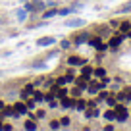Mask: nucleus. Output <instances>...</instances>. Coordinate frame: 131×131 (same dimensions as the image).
<instances>
[{
    "instance_id": "38",
    "label": "nucleus",
    "mask_w": 131,
    "mask_h": 131,
    "mask_svg": "<svg viewBox=\"0 0 131 131\" xmlns=\"http://www.w3.org/2000/svg\"><path fill=\"white\" fill-rule=\"evenodd\" d=\"M104 131H114V125H110V123H108V125L104 127Z\"/></svg>"
},
{
    "instance_id": "18",
    "label": "nucleus",
    "mask_w": 131,
    "mask_h": 131,
    "mask_svg": "<svg viewBox=\"0 0 131 131\" xmlns=\"http://www.w3.org/2000/svg\"><path fill=\"white\" fill-rule=\"evenodd\" d=\"M119 31L122 33H129L131 31V21H122V23H119Z\"/></svg>"
},
{
    "instance_id": "40",
    "label": "nucleus",
    "mask_w": 131,
    "mask_h": 131,
    "mask_svg": "<svg viewBox=\"0 0 131 131\" xmlns=\"http://www.w3.org/2000/svg\"><path fill=\"white\" fill-rule=\"evenodd\" d=\"M2 127H4V123H2V122H0V131H2Z\"/></svg>"
},
{
    "instance_id": "17",
    "label": "nucleus",
    "mask_w": 131,
    "mask_h": 131,
    "mask_svg": "<svg viewBox=\"0 0 131 131\" xmlns=\"http://www.w3.org/2000/svg\"><path fill=\"white\" fill-rule=\"evenodd\" d=\"M93 68H91V66H83V70H81V75H83V77H87V79H89L91 77V75H93Z\"/></svg>"
},
{
    "instance_id": "34",
    "label": "nucleus",
    "mask_w": 131,
    "mask_h": 131,
    "mask_svg": "<svg viewBox=\"0 0 131 131\" xmlns=\"http://www.w3.org/2000/svg\"><path fill=\"white\" fill-rule=\"evenodd\" d=\"M62 123L60 122H50V127H52V129H58V127H60Z\"/></svg>"
},
{
    "instance_id": "25",
    "label": "nucleus",
    "mask_w": 131,
    "mask_h": 131,
    "mask_svg": "<svg viewBox=\"0 0 131 131\" xmlns=\"http://www.w3.org/2000/svg\"><path fill=\"white\" fill-rule=\"evenodd\" d=\"M106 102H108V106H110V108H116V96H114V94H108Z\"/></svg>"
},
{
    "instance_id": "37",
    "label": "nucleus",
    "mask_w": 131,
    "mask_h": 131,
    "mask_svg": "<svg viewBox=\"0 0 131 131\" xmlns=\"http://www.w3.org/2000/svg\"><path fill=\"white\" fill-rule=\"evenodd\" d=\"M110 25H112V27H119V23H118V19H112V21H110Z\"/></svg>"
},
{
    "instance_id": "5",
    "label": "nucleus",
    "mask_w": 131,
    "mask_h": 131,
    "mask_svg": "<svg viewBox=\"0 0 131 131\" xmlns=\"http://www.w3.org/2000/svg\"><path fill=\"white\" fill-rule=\"evenodd\" d=\"M71 81H73V75H71V73H68V75H62V77H58L54 83H56L58 87H66L68 83H71Z\"/></svg>"
},
{
    "instance_id": "4",
    "label": "nucleus",
    "mask_w": 131,
    "mask_h": 131,
    "mask_svg": "<svg viewBox=\"0 0 131 131\" xmlns=\"http://www.w3.org/2000/svg\"><path fill=\"white\" fill-rule=\"evenodd\" d=\"M89 37H91V35H89V33H85V31H83V33H77V35L73 37V45H83V42H89Z\"/></svg>"
},
{
    "instance_id": "21",
    "label": "nucleus",
    "mask_w": 131,
    "mask_h": 131,
    "mask_svg": "<svg viewBox=\"0 0 131 131\" xmlns=\"http://www.w3.org/2000/svg\"><path fill=\"white\" fill-rule=\"evenodd\" d=\"M56 96L60 98V100H62V98H66V96H68V89H64V87H58V91H56Z\"/></svg>"
},
{
    "instance_id": "15",
    "label": "nucleus",
    "mask_w": 131,
    "mask_h": 131,
    "mask_svg": "<svg viewBox=\"0 0 131 131\" xmlns=\"http://www.w3.org/2000/svg\"><path fill=\"white\" fill-rule=\"evenodd\" d=\"M104 118H106V122H114L116 119V108H108L104 112Z\"/></svg>"
},
{
    "instance_id": "26",
    "label": "nucleus",
    "mask_w": 131,
    "mask_h": 131,
    "mask_svg": "<svg viewBox=\"0 0 131 131\" xmlns=\"http://www.w3.org/2000/svg\"><path fill=\"white\" fill-rule=\"evenodd\" d=\"M45 116H46V112H45V110H37L35 114H31V118H33V119H35V118L41 119V118H45Z\"/></svg>"
},
{
    "instance_id": "35",
    "label": "nucleus",
    "mask_w": 131,
    "mask_h": 131,
    "mask_svg": "<svg viewBox=\"0 0 131 131\" xmlns=\"http://www.w3.org/2000/svg\"><path fill=\"white\" fill-rule=\"evenodd\" d=\"M35 104H37L35 100H29V102H27V110H29V108H35Z\"/></svg>"
},
{
    "instance_id": "19",
    "label": "nucleus",
    "mask_w": 131,
    "mask_h": 131,
    "mask_svg": "<svg viewBox=\"0 0 131 131\" xmlns=\"http://www.w3.org/2000/svg\"><path fill=\"white\" fill-rule=\"evenodd\" d=\"M93 75L98 77V79H102V77H106V70H104V68H96V70L93 71Z\"/></svg>"
},
{
    "instance_id": "13",
    "label": "nucleus",
    "mask_w": 131,
    "mask_h": 131,
    "mask_svg": "<svg viewBox=\"0 0 131 131\" xmlns=\"http://www.w3.org/2000/svg\"><path fill=\"white\" fill-rule=\"evenodd\" d=\"M83 23H85V21H83L81 17H75V19H70V21H66V27H81Z\"/></svg>"
},
{
    "instance_id": "41",
    "label": "nucleus",
    "mask_w": 131,
    "mask_h": 131,
    "mask_svg": "<svg viewBox=\"0 0 131 131\" xmlns=\"http://www.w3.org/2000/svg\"><path fill=\"white\" fill-rule=\"evenodd\" d=\"M0 77H2V71H0Z\"/></svg>"
},
{
    "instance_id": "8",
    "label": "nucleus",
    "mask_w": 131,
    "mask_h": 131,
    "mask_svg": "<svg viewBox=\"0 0 131 131\" xmlns=\"http://www.w3.org/2000/svg\"><path fill=\"white\" fill-rule=\"evenodd\" d=\"M122 41H123V35H116V37H112V39H110L108 46H110V48H116V46L122 45Z\"/></svg>"
},
{
    "instance_id": "1",
    "label": "nucleus",
    "mask_w": 131,
    "mask_h": 131,
    "mask_svg": "<svg viewBox=\"0 0 131 131\" xmlns=\"http://www.w3.org/2000/svg\"><path fill=\"white\" fill-rule=\"evenodd\" d=\"M25 10L27 12H42L45 10V2L42 0H31V2L25 4Z\"/></svg>"
},
{
    "instance_id": "12",
    "label": "nucleus",
    "mask_w": 131,
    "mask_h": 131,
    "mask_svg": "<svg viewBox=\"0 0 131 131\" xmlns=\"http://www.w3.org/2000/svg\"><path fill=\"white\" fill-rule=\"evenodd\" d=\"M68 64H70V66H83L85 60L79 58V56H70V58H68Z\"/></svg>"
},
{
    "instance_id": "28",
    "label": "nucleus",
    "mask_w": 131,
    "mask_h": 131,
    "mask_svg": "<svg viewBox=\"0 0 131 131\" xmlns=\"http://www.w3.org/2000/svg\"><path fill=\"white\" fill-rule=\"evenodd\" d=\"M71 12H73V8H62V10H58V14H60V16H70Z\"/></svg>"
},
{
    "instance_id": "20",
    "label": "nucleus",
    "mask_w": 131,
    "mask_h": 131,
    "mask_svg": "<svg viewBox=\"0 0 131 131\" xmlns=\"http://www.w3.org/2000/svg\"><path fill=\"white\" fill-rule=\"evenodd\" d=\"M56 14H58V10H56V8H54V6H52V8H50V10H46V12L42 14V17H45V19H48V17L56 16Z\"/></svg>"
},
{
    "instance_id": "29",
    "label": "nucleus",
    "mask_w": 131,
    "mask_h": 131,
    "mask_svg": "<svg viewBox=\"0 0 131 131\" xmlns=\"http://www.w3.org/2000/svg\"><path fill=\"white\" fill-rule=\"evenodd\" d=\"M25 17H27V10H17V19L23 21Z\"/></svg>"
},
{
    "instance_id": "9",
    "label": "nucleus",
    "mask_w": 131,
    "mask_h": 131,
    "mask_svg": "<svg viewBox=\"0 0 131 131\" xmlns=\"http://www.w3.org/2000/svg\"><path fill=\"white\" fill-rule=\"evenodd\" d=\"M75 85L79 87L81 91H85L87 87H89V81H87V77H83V75H79L77 79H75Z\"/></svg>"
},
{
    "instance_id": "30",
    "label": "nucleus",
    "mask_w": 131,
    "mask_h": 131,
    "mask_svg": "<svg viewBox=\"0 0 131 131\" xmlns=\"http://www.w3.org/2000/svg\"><path fill=\"white\" fill-rule=\"evenodd\" d=\"M106 98H108L106 91H98V100H106Z\"/></svg>"
},
{
    "instance_id": "10",
    "label": "nucleus",
    "mask_w": 131,
    "mask_h": 131,
    "mask_svg": "<svg viewBox=\"0 0 131 131\" xmlns=\"http://www.w3.org/2000/svg\"><path fill=\"white\" fill-rule=\"evenodd\" d=\"M33 91H35V83H27V85L23 87V93H21V96L27 98L29 94H33Z\"/></svg>"
},
{
    "instance_id": "24",
    "label": "nucleus",
    "mask_w": 131,
    "mask_h": 131,
    "mask_svg": "<svg viewBox=\"0 0 131 131\" xmlns=\"http://www.w3.org/2000/svg\"><path fill=\"white\" fill-rule=\"evenodd\" d=\"M33 100H35V102H42V100H45V96H42V93H35V91H33Z\"/></svg>"
},
{
    "instance_id": "33",
    "label": "nucleus",
    "mask_w": 131,
    "mask_h": 131,
    "mask_svg": "<svg viewBox=\"0 0 131 131\" xmlns=\"http://www.w3.org/2000/svg\"><path fill=\"white\" fill-rule=\"evenodd\" d=\"M131 100V89H125V102Z\"/></svg>"
},
{
    "instance_id": "22",
    "label": "nucleus",
    "mask_w": 131,
    "mask_h": 131,
    "mask_svg": "<svg viewBox=\"0 0 131 131\" xmlns=\"http://www.w3.org/2000/svg\"><path fill=\"white\" fill-rule=\"evenodd\" d=\"M98 114H100V112H98V110H94V108H89V110L85 112V116H87V118H96Z\"/></svg>"
},
{
    "instance_id": "11",
    "label": "nucleus",
    "mask_w": 131,
    "mask_h": 131,
    "mask_svg": "<svg viewBox=\"0 0 131 131\" xmlns=\"http://www.w3.org/2000/svg\"><path fill=\"white\" fill-rule=\"evenodd\" d=\"M14 108H16V116L27 114V106H25V104H21V102H16V104H14Z\"/></svg>"
},
{
    "instance_id": "7",
    "label": "nucleus",
    "mask_w": 131,
    "mask_h": 131,
    "mask_svg": "<svg viewBox=\"0 0 131 131\" xmlns=\"http://www.w3.org/2000/svg\"><path fill=\"white\" fill-rule=\"evenodd\" d=\"M75 98H70V96H66V98H62V106L66 108V110H70V108H75Z\"/></svg>"
},
{
    "instance_id": "16",
    "label": "nucleus",
    "mask_w": 131,
    "mask_h": 131,
    "mask_svg": "<svg viewBox=\"0 0 131 131\" xmlns=\"http://www.w3.org/2000/svg\"><path fill=\"white\" fill-rule=\"evenodd\" d=\"M25 129H27V131H35V129H37V119H27V122H25Z\"/></svg>"
},
{
    "instance_id": "14",
    "label": "nucleus",
    "mask_w": 131,
    "mask_h": 131,
    "mask_svg": "<svg viewBox=\"0 0 131 131\" xmlns=\"http://www.w3.org/2000/svg\"><path fill=\"white\" fill-rule=\"evenodd\" d=\"M10 116H16V108L14 106H4L2 108V118H10Z\"/></svg>"
},
{
    "instance_id": "23",
    "label": "nucleus",
    "mask_w": 131,
    "mask_h": 131,
    "mask_svg": "<svg viewBox=\"0 0 131 131\" xmlns=\"http://www.w3.org/2000/svg\"><path fill=\"white\" fill-rule=\"evenodd\" d=\"M45 66H46V60H39V62H33V68H35V70H42Z\"/></svg>"
},
{
    "instance_id": "31",
    "label": "nucleus",
    "mask_w": 131,
    "mask_h": 131,
    "mask_svg": "<svg viewBox=\"0 0 131 131\" xmlns=\"http://www.w3.org/2000/svg\"><path fill=\"white\" fill-rule=\"evenodd\" d=\"M60 123H62L64 127H68V125H70V118H68V116H66V118H62V119H60Z\"/></svg>"
},
{
    "instance_id": "39",
    "label": "nucleus",
    "mask_w": 131,
    "mask_h": 131,
    "mask_svg": "<svg viewBox=\"0 0 131 131\" xmlns=\"http://www.w3.org/2000/svg\"><path fill=\"white\" fill-rule=\"evenodd\" d=\"M2 108H4V100H0V110H2Z\"/></svg>"
},
{
    "instance_id": "3",
    "label": "nucleus",
    "mask_w": 131,
    "mask_h": 131,
    "mask_svg": "<svg viewBox=\"0 0 131 131\" xmlns=\"http://www.w3.org/2000/svg\"><path fill=\"white\" fill-rule=\"evenodd\" d=\"M104 87H106V83H104V81H102V83H96V81H93L89 87H87V91H89L91 94H98V91H102Z\"/></svg>"
},
{
    "instance_id": "36",
    "label": "nucleus",
    "mask_w": 131,
    "mask_h": 131,
    "mask_svg": "<svg viewBox=\"0 0 131 131\" xmlns=\"http://www.w3.org/2000/svg\"><path fill=\"white\" fill-rule=\"evenodd\" d=\"M2 131H14V127H12V125H8V123H6V125L2 127Z\"/></svg>"
},
{
    "instance_id": "32",
    "label": "nucleus",
    "mask_w": 131,
    "mask_h": 131,
    "mask_svg": "<svg viewBox=\"0 0 131 131\" xmlns=\"http://www.w3.org/2000/svg\"><path fill=\"white\" fill-rule=\"evenodd\" d=\"M60 46H62V48H70L71 42H70V41H62V42H60Z\"/></svg>"
},
{
    "instance_id": "27",
    "label": "nucleus",
    "mask_w": 131,
    "mask_h": 131,
    "mask_svg": "<svg viewBox=\"0 0 131 131\" xmlns=\"http://www.w3.org/2000/svg\"><path fill=\"white\" fill-rule=\"evenodd\" d=\"M75 108H77L79 112L85 110V108H87V102H85V100H77V102H75Z\"/></svg>"
},
{
    "instance_id": "2",
    "label": "nucleus",
    "mask_w": 131,
    "mask_h": 131,
    "mask_svg": "<svg viewBox=\"0 0 131 131\" xmlns=\"http://www.w3.org/2000/svg\"><path fill=\"white\" fill-rule=\"evenodd\" d=\"M127 118H129L127 108L123 106V104H116V119H118V122H125Z\"/></svg>"
},
{
    "instance_id": "6",
    "label": "nucleus",
    "mask_w": 131,
    "mask_h": 131,
    "mask_svg": "<svg viewBox=\"0 0 131 131\" xmlns=\"http://www.w3.org/2000/svg\"><path fill=\"white\" fill-rule=\"evenodd\" d=\"M54 42H56L54 37H42V39L37 41V46H50V45H54Z\"/></svg>"
}]
</instances>
